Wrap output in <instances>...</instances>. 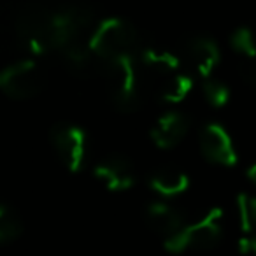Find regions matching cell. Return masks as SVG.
Here are the masks:
<instances>
[{
  "label": "cell",
  "mask_w": 256,
  "mask_h": 256,
  "mask_svg": "<svg viewBox=\"0 0 256 256\" xmlns=\"http://www.w3.org/2000/svg\"><path fill=\"white\" fill-rule=\"evenodd\" d=\"M51 146L58 160L72 174H78L88 164V134L82 126L74 123H60L50 134Z\"/></svg>",
  "instance_id": "5"
},
{
  "label": "cell",
  "mask_w": 256,
  "mask_h": 256,
  "mask_svg": "<svg viewBox=\"0 0 256 256\" xmlns=\"http://www.w3.org/2000/svg\"><path fill=\"white\" fill-rule=\"evenodd\" d=\"M148 182H150V188L164 198H174L190 188L188 174L176 167L158 168L150 176Z\"/></svg>",
  "instance_id": "15"
},
{
  "label": "cell",
  "mask_w": 256,
  "mask_h": 256,
  "mask_svg": "<svg viewBox=\"0 0 256 256\" xmlns=\"http://www.w3.org/2000/svg\"><path fill=\"white\" fill-rule=\"evenodd\" d=\"M139 62L140 67L146 72H151L160 78H167L170 74H176L181 68V58L172 51L160 46H146L139 50Z\"/></svg>",
  "instance_id": "14"
},
{
  "label": "cell",
  "mask_w": 256,
  "mask_h": 256,
  "mask_svg": "<svg viewBox=\"0 0 256 256\" xmlns=\"http://www.w3.org/2000/svg\"><path fill=\"white\" fill-rule=\"evenodd\" d=\"M202 93H204V98L207 100V104L210 107H216V109H221V107L226 106L230 102V95H232L230 88L216 78L204 79Z\"/></svg>",
  "instance_id": "20"
},
{
  "label": "cell",
  "mask_w": 256,
  "mask_h": 256,
  "mask_svg": "<svg viewBox=\"0 0 256 256\" xmlns=\"http://www.w3.org/2000/svg\"><path fill=\"white\" fill-rule=\"evenodd\" d=\"M96 181L109 192H126L136 184L134 165L123 156H109L93 168Z\"/></svg>",
  "instance_id": "10"
},
{
  "label": "cell",
  "mask_w": 256,
  "mask_h": 256,
  "mask_svg": "<svg viewBox=\"0 0 256 256\" xmlns=\"http://www.w3.org/2000/svg\"><path fill=\"white\" fill-rule=\"evenodd\" d=\"M230 48L240 60H256V36L249 26H238L230 36Z\"/></svg>",
  "instance_id": "18"
},
{
  "label": "cell",
  "mask_w": 256,
  "mask_h": 256,
  "mask_svg": "<svg viewBox=\"0 0 256 256\" xmlns=\"http://www.w3.org/2000/svg\"><path fill=\"white\" fill-rule=\"evenodd\" d=\"M238 224L246 235H256V196L251 193H240L237 196Z\"/></svg>",
  "instance_id": "19"
},
{
  "label": "cell",
  "mask_w": 256,
  "mask_h": 256,
  "mask_svg": "<svg viewBox=\"0 0 256 256\" xmlns=\"http://www.w3.org/2000/svg\"><path fill=\"white\" fill-rule=\"evenodd\" d=\"M246 176H248L249 181H251L252 184L256 186V164L249 165V168H248V172H246Z\"/></svg>",
  "instance_id": "22"
},
{
  "label": "cell",
  "mask_w": 256,
  "mask_h": 256,
  "mask_svg": "<svg viewBox=\"0 0 256 256\" xmlns=\"http://www.w3.org/2000/svg\"><path fill=\"white\" fill-rule=\"evenodd\" d=\"M46 86L40 65L32 58H23L2 70V92L14 100H28L37 96Z\"/></svg>",
  "instance_id": "7"
},
{
  "label": "cell",
  "mask_w": 256,
  "mask_h": 256,
  "mask_svg": "<svg viewBox=\"0 0 256 256\" xmlns=\"http://www.w3.org/2000/svg\"><path fill=\"white\" fill-rule=\"evenodd\" d=\"M240 251L242 252H251V254L256 256V235H246L240 240Z\"/></svg>",
  "instance_id": "21"
},
{
  "label": "cell",
  "mask_w": 256,
  "mask_h": 256,
  "mask_svg": "<svg viewBox=\"0 0 256 256\" xmlns=\"http://www.w3.org/2000/svg\"><path fill=\"white\" fill-rule=\"evenodd\" d=\"M23 234V221L14 207L0 202V244H9Z\"/></svg>",
  "instance_id": "17"
},
{
  "label": "cell",
  "mask_w": 256,
  "mask_h": 256,
  "mask_svg": "<svg viewBox=\"0 0 256 256\" xmlns=\"http://www.w3.org/2000/svg\"><path fill=\"white\" fill-rule=\"evenodd\" d=\"M193 88H195L193 76L179 70L164 78V82L158 88V98L168 106H178L192 95Z\"/></svg>",
  "instance_id": "16"
},
{
  "label": "cell",
  "mask_w": 256,
  "mask_h": 256,
  "mask_svg": "<svg viewBox=\"0 0 256 256\" xmlns=\"http://www.w3.org/2000/svg\"><path fill=\"white\" fill-rule=\"evenodd\" d=\"M88 44L93 53L106 64L114 58L136 54L139 51V34L130 22L109 16L93 26Z\"/></svg>",
  "instance_id": "1"
},
{
  "label": "cell",
  "mask_w": 256,
  "mask_h": 256,
  "mask_svg": "<svg viewBox=\"0 0 256 256\" xmlns=\"http://www.w3.org/2000/svg\"><path fill=\"white\" fill-rule=\"evenodd\" d=\"M198 146L202 156L209 164L221 165V167H234L238 162V154L230 132L216 121L206 123L200 128Z\"/></svg>",
  "instance_id": "8"
},
{
  "label": "cell",
  "mask_w": 256,
  "mask_h": 256,
  "mask_svg": "<svg viewBox=\"0 0 256 256\" xmlns=\"http://www.w3.org/2000/svg\"><path fill=\"white\" fill-rule=\"evenodd\" d=\"M0 90H2V72H0Z\"/></svg>",
  "instance_id": "23"
},
{
  "label": "cell",
  "mask_w": 256,
  "mask_h": 256,
  "mask_svg": "<svg viewBox=\"0 0 256 256\" xmlns=\"http://www.w3.org/2000/svg\"><path fill=\"white\" fill-rule=\"evenodd\" d=\"M190 128L192 120L188 114L181 110H168L154 121L151 128V140L160 150H172L184 140Z\"/></svg>",
  "instance_id": "9"
},
{
  "label": "cell",
  "mask_w": 256,
  "mask_h": 256,
  "mask_svg": "<svg viewBox=\"0 0 256 256\" xmlns=\"http://www.w3.org/2000/svg\"><path fill=\"white\" fill-rule=\"evenodd\" d=\"M146 221L150 224V228L154 234L162 235V237L167 240V238L174 237L176 234L184 228L186 216L178 206L170 202H165V200H158V202H151L146 209Z\"/></svg>",
  "instance_id": "12"
},
{
  "label": "cell",
  "mask_w": 256,
  "mask_h": 256,
  "mask_svg": "<svg viewBox=\"0 0 256 256\" xmlns=\"http://www.w3.org/2000/svg\"><path fill=\"white\" fill-rule=\"evenodd\" d=\"M62 58L65 62V67L78 78H92L98 70L100 60L90 48L88 40H78L60 50Z\"/></svg>",
  "instance_id": "13"
},
{
  "label": "cell",
  "mask_w": 256,
  "mask_h": 256,
  "mask_svg": "<svg viewBox=\"0 0 256 256\" xmlns=\"http://www.w3.org/2000/svg\"><path fill=\"white\" fill-rule=\"evenodd\" d=\"M106 68L110 96L116 107L124 112L136 110L142 102L144 92V68L140 67L137 54H128L106 62Z\"/></svg>",
  "instance_id": "2"
},
{
  "label": "cell",
  "mask_w": 256,
  "mask_h": 256,
  "mask_svg": "<svg viewBox=\"0 0 256 256\" xmlns=\"http://www.w3.org/2000/svg\"><path fill=\"white\" fill-rule=\"evenodd\" d=\"M184 58L196 76L202 79L212 78L221 62V50L218 42L209 37H195L184 48Z\"/></svg>",
  "instance_id": "11"
},
{
  "label": "cell",
  "mask_w": 256,
  "mask_h": 256,
  "mask_svg": "<svg viewBox=\"0 0 256 256\" xmlns=\"http://www.w3.org/2000/svg\"><path fill=\"white\" fill-rule=\"evenodd\" d=\"M95 25L93 11L84 6L65 4L53 8V36L56 51L78 40H88Z\"/></svg>",
  "instance_id": "6"
},
{
  "label": "cell",
  "mask_w": 256,
  "mask_h": 256,
  "mask_svg": "<svg viewBox=\"0 0 256 256\" xmlns=\"http://www.w3.org/2000/svg\"><path fill=\"white\" fill-rule=\"evenodd\" d=\"M224 234V214L220 207L207 210L200 220L186 223L179 234L165 240V249L168 252L184 251H206L221 240Z\"/></svg>",
  "instance_id": "4"
},
{
  "label": "cell",
  "mask_w": 256,
  "mask_h": 256,
  "mask_svg": "<svg viewBox=\"0 0 256 256\" xmlns=\"http://www.w3.org/2000/svg\"><path fill=\"white\" fill-rule=\"evenodd\" d=\"M18 42L30 54H44L56 51L53 36V8L30 4L14 20Z\"/></svg>",
  "instance_id": "3"
}]
</instances>
